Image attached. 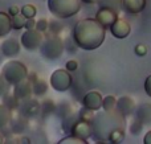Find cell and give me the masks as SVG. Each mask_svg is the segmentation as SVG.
<instances>
[{"label":"cell","mask_w":151,"mask_h":144,"mask_svg":"<svg viewBox=\"0 0 151 144\" xmlns=\"http://www.w3.org/2000/svg\"><path fill=\"white\" fill-rule=\"evenodd\" d=\"M36 29H37V31H40V32H42V33H44V32H47L48 29H49V21H48L45 17L37 20L36 21Z\"/></svg>","instance_id":"obj_27"},{"label":"cell","mask_w":151,"mask_h":144,"mask_svg":"<svg viewBox=\"0 0 151 144\" xmlns=\"http://www.w3.org/2000/svg\"><path fill=\"white\" fill-rule=\"evenodd\" d=\"M44 34L42 32L37 31V29H27L23 34H21V45L29 52H35L39 50L41 46L42 41H44Z\"/></svg>","instance_id":"obj_7"},{"label":"cell","mask_w":151,"mask_h":144,"mask_svg":"<svg viewBox=\"0 0 151 144\" xmlns=\"http://www.w3.org/2000/svg\"><path fill=\"white\" fill-rule=\"evenodd\" d=\"M65 68L68 69L69 71H76L77 70V68H78V62L76 60H69L68 62H66Z\"/></svg>","instance_id":"obj_30"},{"label":"cell","mask_w":151,"mask_h":144,"mask_svg":"<svg viewBox=\"0 0 151 144\" xmlns=\"http://www.w3.org/2000/svg\"><path fill=\"white\" fill-rule=\"evenodd\" d=\"M82 0H48V9L55 17L69 19L81 9Z\"/></svg>","instance_id":"obj_3"},{"label":"cell","mask_w":151,"mask_h":144,"mask_svg":"<svg viewBox=\"0 0 151 144\" xmlns=\"http://www.w3.org/2000/svg\"><path fill=\"white\" fill-rule=\"evenodd\" d=\"M142 127H143V123H142L141 120H139L138 118L135 119V120L131 123V126H130V131L133 132L134 135H137L138 132H141V130H142Z\"/></svg>","instance_id":"obj_28"},{"label":"cell","mask_w":151,"mask_h":144,"mask_svg":"<svg viewBox=\"0 0 151 144\" xmlns=\"http://www.w3.org/2000/svg\"><path fill=\"white\" fill-rule=\"evenodd\" d=\"M33 94V82L29 78H25L16 83L13 86V95L17 98L19 101L28 99L31 95Z\"/></svg>","instance_id":"obj_9"},{"label":"cell","mask_w":151,"mask_h":144,"mask_svg":"<svg viewBox=\"0 0 151 144\" xmlns=\"http://www.w3.org/2000/svg\"><path fill=\"white\" fill-rule=\"evenodd\" d=\"M21 13H23L27 19H31V17H35V16H36L37 9L33 4H25L21 7Z\"/></svg>","instance_id":"obj_25"},{"label":"cell","mask_w":151,"mask_h":144,"mask_svg":"<svg viewBox=\"0 0 151 144\" xmlns=\"http://www.w3.org/2000/svg\"><path fill=\"white\" fill-rule=\"evenodd\" d=\"M137 118L143 124L150 123L151 122V105L145 103V105L139 106V107L137 108Z\"/></svg>","instance_id":"obj_17"},{"label":"cell","mask_w":151,"mask_h":144,"mask_svg":"<svg viewBox=\"0 0 151 144\" xmlns=\"http://www.w3.org/2000/svg\"><path fill=\"white\" fill-rule=\"evenodd\" d=\"M143 143L145 144H151V131L146 132V135H145V138H143Z\"/></svg>","instance_id":"obj_35"},{"label":"cell","mask_w":151,"mask_h":144,"mask_svg":"<svg viewBox=\"0 0 151 144\" xmlns=\"http://www.w3.org/2000/svg\"><path fill=\"white\" fill-rule=\"evenodd\" d=\"M12 29V16L9 13L0 12V37H5Z\"/></svg>","instance_id":"obj_16"},{"label":"cell","mask_w":151,"mask_h":144,"mask_svg":"<svg viewBox=\"0 0 151 144\" xmlns=\"http://www.w3.org/2000/svg\"><path fill=\"white\" fill-rule=\"evenodd\" d=\"M64 50H65V44L63 42L61 37L53 33L45 36L44 41L40 46V53L42 54V57H45L49 61L58 60L63 56Z\"/></svg>","instance_id":"obj_4"},{"label":"cell","mask_w":151,"mask_h":144,"mask_svg":"<svg viewBox=\"0 0 151 144\" xmlns=\"http://www.w3.org/2000/svg\"><path fill=\"white\" fill-rule=\"evenodd\" d=\"M11 122V108L5 105H0V130L8 126Z\"/></svg>","instance_id":"obj_18"},{"label":"cell","mask_w":151,"mask_h":144,"mask_svg":"<svg viewBox=\"0 0 151 144\" xmlns=\"http://www.w3.org/2000/svg\"><path fill=\"white\" fill-rule=\"evenodd\" d=\"M106 37V28L96 17H86L77 21L73 28V40L82 50H94L99 48Z\"/></svg>","instance_id":"obj_1"},{"label":"cell","mask_w":151,"mask_h":144,"mask_svg":"<svg viewBox=\"0 0 151 144\" xmlns=\"http://www.w3.org/2000/svg\"><path fill=\"white\" fill-rule=\"evenodd\" d=\"M122 8L127 13L137 15L146 8V0H122Z\"/></svg>","instance_id":"obj_15"},{"label":"cell","mask_w":151,"mask_h":144,"mask_svg":"<svg viewBox=\"0 0 151 144\" xmlns=\"http://www.w3.org/2000/svg\"><path fill=\"white\" fill-rule=\"evenodd\" d=\"M110 32L115 38H126L131 32V26L123 19H117V21L110 26Z\"/></svg>","instance_id":"obj_13"},{"label":"cell","mask_w":151,"mask_h":144,"mask_svg":"<svg viewBox=\"0 0 151 144\" xmlns=\"http://www.w3.org/2000/svg\"><path fill=\"white\" fill-rule=\"evenodd\" d=\"M25 29H36V20L33 17L31 19H27V23H25Z\"/></svg>","instance_id":"obj_33"},{"label":"cell","mask_w":151,"mask_h":144,"mask_svg":"<svg viewBox=\"0 0 151 144\" xmlns=\"http://www.w3.org/2000/svg\"><path fill=\"white\" fill-rule=\"evenodd\" d=\"M58 143L60 144H70V143L72 144H86L88 143V140L81 139V138H77V136H74V135H69V136L61 139Z\"/></svg>","instance_id":"obj_26"},{"label":"cell","mask_w":151,"mask_h":144,"mask_svg":"<svg viewBox=\"0 0 151 144\" xmlns=\"http://www.w3.org/2000/svg\"><path fill=\"white\" fill-rule=\"evenodd\" d=\"M135 107H137L135 101H134L131 97H129V95L121 97L117 102V111L119 114H122L125 118L129 115H131V114L135 111Z\"/></svg>","instance_id":"obj_14"},{"label":"cell","mask_w":151,"mask_h":144,"mask_svg":"<svg viewBox=\"0 0 151 144\" xmlns=\"http://www.w3.org/2000/svg\"><path fill=\"white\" fill-rule=\"evenodd\" d=\"M4 142H5V140H4V136H3V134L0 132V144H3Z\"/></svg>","instance_id":"obj_37"},{"label":"cell","mask_w":151,"mask_h":144,"mask_svg":"<svg viewBox=\"0 0 151 144\" xmlns=\"http://www.w3.org/2000/svg\"><path fill=\"white\" fill-rule=\"evenodd\" d=\"M98 1L99 0H82V3H85V4H96Z\"/></svg>","instance_id":"obj_36"},{"label":"cell","mask_w":151,"mask_h":144,"mask_svg":"<svg viewBox=\"0 0 151 144\" xmlns=\"http://www.w3.org/2000/svg\"><path fill=\"white\" fill-rule=\"evenodd\" d=\"M28 68L24 65L20 61H8L7 63H4L1 69V77L11 85V86H15L16 83H19L20 81L28 78Z\"/></svg>","instance_id":"obj_5"},{"label":"cell","mask_w":151,"mask_h":144,"mask_svg":"<svg viewBox=\"0 0 151 144\" xmlns=\"http://www.w3.org/2000/svg\"><path fill=\"white\" fill-rule=\"evenodd\" d=\"M134 52H135L137 56H139V57H143V56L147 54V46L143 44H138L135 48H134Z\"/></svg>","instance_id":"obj_29"},{"label":"cell","mask_w":151,"mask_h":144,"mask_svg":"<svg viewBox=\"0 0 151 144\" xmlns=\"http://www.w3.org/2000/svg\"><path fill=\"white\" fill-rule=\"evenodd\" d=\"M125 127V116L119 114L117 110L105 111L96 114L94 119L91 120L93 136L98 142H109V136L115 128Z\"/></svg>","instance_id":"obj_2"},{"label":"cell","mask_w":151,"mask_h":144,"mask_svg":"<svg viewBox=\"0 0 151 144\" xmlns=\"http://www.w3.org/2000/svg\"><path fill=\"white\" fill-rule=\"evenodd\" d=\"M70 134L74 135L77 138H81V139L88 140L89 138L93 136V128H91V123L86 120H78L70 128Z\"/></svg>","instance_id":"obj_11"},{"label":"cell","mask_w":151,"mask_h":144,"mask_svg":"<svg viewBox=\"0 0 151 144\" xmlns=\"http://www.w3.org/2000/svg\"><path fill=\"white\" fill-rule=\"evenodd\" d=\"M102 102H104V98H102L101 93L96 91V90H91V91L85 94V97L82 99V106L90 108V110L97 111L99 108H102Z\"/></svg>","instance_id":"obj_12"},{"label":"cell","mask_w":151,"mask_h":144,"mask_svg":"<svg viewBox=\"0 0 151 144\" xmlns=\"http://www.w3.org/2000/svg\"><path fill=\"white\" fill-rule=\"evenodd\" d=\"M48 91V83L44 79H37L33 82V94L36 97H42Z\"/></svg>","instance_id":"obj_19"},{"label":"cell","mask_w":151,"mask_h":144,"mask_svg":"<svg viewBox=\"0 0 151 144\" xmlns=\"http://www.w3.org/2000/svg\"><path fill=\"white\" fill-rule=\"evenodd\" d=\"M21 46V41H19L16 37H8L1 42V53L7 58H13L20 54Z\"/></svg>","instance_id":"obj_8"},{"label":"cell","mask_w":151,"mask_h":144,"mask_svg":"<svg viewBox=\"0 0 151 144\" xmlns=\"http://www.w3.org/2000/svg\"><path fill=\"white\" fill-rule=\"evenodd\" d=\"M63 29H64V25L61 24V21L58 20V17L55 19V20H52V21H49V31H50V33L60 34L61 32H63Z\"/></svg>","instance_id":"obj_24"},{"label":"cell","mask_w":151,"mask_h":144,"mask_svg":"<svg viewBox=\"0 0 151 144\" xmlns=\"http://www.w3.org/2000/svg\"><path fill=\"white\" fill-rule=\"evenodd\" d=\"M5 85H9V83H8L4 78H3V81L0 79V95H3L5 93Z\"/></svg>","instance_id":"obj_34"},{"label":"cell","mask_w":151,"mask_h":144,"mask_svg":"<svg viewBox=\"0 0 151 144\" xmlns=\"http://www.w3.org/2000/svg\"><path fill=\"white\" fill-rule=\"evenodd\" d=\"M25 23H27V17L21 12L19 13V15L12 16V28L15 29V31L25 28Z\"/></svg>","instance_id":"obj_21"},{"label":"cell","mask_w":151,"mask_h":144,"mask_svg":"<svg viewBox=\"0 0 151 144\" xmlns=\"http://www.w3.org/2000/svg\"><path fill=\"white\" fill-rule=\"evenodd\" d=\"M145 91H146V94L151 98V74L146 78V81H145Z\"/></svg>","instance_id":"obj_31"},{"label":"cell","mask_w":151,"mask_h":144,"mask_svg":"<svg viewBox=\"0 0 151 144\" xmlns=\"http://www.w3.org/2000/svg\"><path fill=\"white\" fill-rule=\"evenodd\" d=\"M96 19L104 25V28L110 29V26L117 21L118 16H117V12H115L113 8L102 7L101 9H98V12L96 13Z\"/></svg>","instance_id":"obj_10"},{"label":"cell","mask_w":151,"mask_h":144,"mask_svg":"<svg viewBox=\"0 0 151 144\" xmlns=\"http://www.w3.org/2000/svg\"><path fill=\"white\" fill-rule=\"evenodd\" d=\"M50 86H52L53 90L58 93H64L66 90H69L72 87V83H73V77H72L70 71L68 69H56L55 71L50 76Z\"/></svg>","instance_id":"obj_6"},{"label":"cell","mask_w":151,"mask_h":144,"mask_svg":"<svg viewBox=\"0 0 151 144\" xmlns=\"http://www.w3.org/2000/svg\"><path fill=\"white\" fill-rule=\"evenodd\" d=\"M125 138V130L123 128H115L114 131L110 134L109 136V142L110 143H119L123 140Z\"/></svg>","instance_id":"obj_22"},{"label":"cell","mask_w":151,"mask_h":144,"mask_svg":"<svg viewBox=\"0 0 151 144\" xmlns=\"http://www.w3.org/2000/svg\"><path fill=\"white\" fill-rule=\"evenodd\" d=\"M20 12H21V8L19 7V5H16V4L11 5V7H9V9H8V13H9L11 16L19 15V13H20Z\"/></svg>","instance_id":"obj_32"},{"label":"cell","mask_w":151,"mask_h":144,"mask_svg":"<svg viewBox=\"0 0 151 144\" xmlns=\"http://www.w3.org/2000/svg\"><path fill=\"white\" fill-rule=\"evenodd\" d=\"M78 116H80L81 120H86V122H90L91 123V120L94 119L96 114H94V110H90V108H88V107H83L80 110Z\"/></svg>","instance_id":"obj_23"},{"label":"cell","mask_w":151,"mask_h":144,"mask_svg":"<svg viewBox=\"0 0 151 144\" xmlns=\"http://www.w3.org/2000/svg\"><path fill=\"white\" fill-rule=\"evenodd\" d=\"M117 102L118 99L114 95H106V97H104L102 107H104L105 111H114L117 110Z\"/></svg>","instance_id":"obj_20"}]
</instances>
